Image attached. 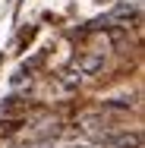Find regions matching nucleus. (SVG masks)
I'll return each mask as SVG.
<instances>
[{
  "mask_svg": "<svg viewBox=\"0 0 145 148\" xmlns=\"http://www.w3.org/2000/svg\"><path fill=\"white\" fill-rule=\"evenodd\" d=\"M69 148H88V145H69Z\"/></svg>",
  "mask_w": 145,
  "mask_h": 148,
  "instance_id": "nucleus-5",
  "label": "nucleus"
},
{
  "mask_svg": "<svg viewBox=\"0 0 145 148\" xmlns=\"http://www.w3.org/2000/svg\"><path fill=\"white\" fill-rule=\"evenodd\" d=\"M101 66H104V57H101V54H88V57L79 60V73H82V76H91V73H98Z\"/></svg>",
  "mask_w": 145,
  "mask_h": 148,
  "instance_id": "nucleus-3",
  "label": "nucleus"
},
{
  "mask_svg": "<svg viewBox=\"0 0 145 148\" xmlns=\"http://www.w3.org/2000/svg\"><path fill=\"white\" fill-rule=\"evenodd\" d=\"M136 13H139L136 3H117L114 13L107 16V22H111V25H129V22L136 19Z\"/></svg>",
  "mask_w": 145,
  "mask_h": 148,
  "instance_id": "nucleus-2",
  "label": "nucleus"
},
{
  "mask_svg": "<svg viewBox=\"0 0 145 148\" xmlns=\"http://www.w3.org/2000/svg\"><path fill=\"white\" fill-rule=\"evenodd\" d=\"M129 107H133L129 98H111V101H104V110H129Z\"/></svg>",
  "mask_w": 145,
  "mask_h": 148,
  "instance_id": "nucleus-4",
  "label": "nucleus"
},
{
  "mask_svg": "<svg viewBox=\"0 0 145 148\" xmlns=\"http://www.w3.org/2000/svg\"><path fill=\"white\" fill-rule=\"evenodd\" d=\"M95 142L104 148H142V136L139 132H117V129H111V132L98 136Z\"/></svg>",
  "mask_w": 145,
  "mask_h": 148,
  "instance_id": "nucleus-1",
  "label": "nucleus"
}]
</instances>
